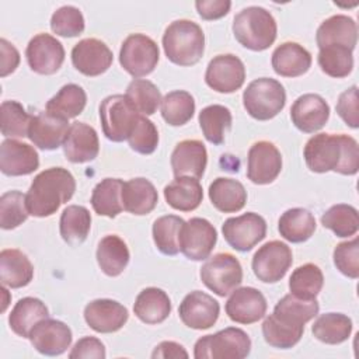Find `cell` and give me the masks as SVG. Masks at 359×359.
I'll return each instance as SVG.
<instances>
[{"label":"cell","instance_id":"4","mask_svg":"<svg viewBox=\"0 0 359 359\" xmlns=\"http://www.w3.org/2000/svg\"><path fill=\"white\" fill-rule=\"evenodd\" d=\"M163 48L167 59L178 66L196 65L205 50L202 28L189 20L172 21L163 34Z\"/></svg>","mask_w":359,"mask_h":359},{"label":"cell","instance_id":"28","mask_svg":"<svg viewBox=\"0 0 359 359\" xmlns=\"http://www.w3.org/2000/svg\"><path fill=\"white\" fill-rule=\"evenodd\" d=\"M273 72L282 77H299L311 66L310 52L296 42H283L272 53Z\"/></svg>","mask_w":359,"mask_h":359},{"label":"cell","instance_id":"29","mask_svg":"<svg viewBox=\"0 0 359 359\" xmlns=\"http://www.w3.org/2000/svg\"><path fill=\"white\" fill-rule=\"evenodd\" d=\"M121 198L123 210L136 216L150 213L156 208L158 201L154 185L149 180L142 177L132 178L123 182Z\"/></svg>","mask_w":359,"mask_h":359},{"label":"cell","instance_id":"45","mask_svg":"<svg viewBox=\"0 0 359 359\" xmlns=\"http://www.w3.org/2000/svg\"><path fill=\"white\" fill-rule=\"evenodd\" d=\"M125 97L140 115H153L163 100L157 86L144 79L132 80L126 88Z\"/></svg>","mask_w":359,"mask_h":359},{"label":"cell","instance_id":"52","mask_svg":"<svg viewBox=\"0 0 359 359\" xmlns=\"http://www.w3.org/2000/svg\"><path fill=\"white\" fill-rule=\"evenodd\" d=\"M334 264L337 269L351 278L356 279L359 276V240L358 237L351 241L339 243L334 250Z\"/></svg>","mask_w":359,"mask_h":359},{"label":"cell","instance_id":"2","mask_svg":"<svg viewBox=\"0 0 359 359\" xmlns=\"http://www.w3.org/2000/svg\"><path fill=\"white\" fill-rule=\"evenodd\" d=\"M304 161L313 172L335 171L342 175H355L359 170V146L348 135L318 133L304 146Z\"/></svg>","mask_w":359,"mask_h":359},{"label":"cell","instance_id":"26","mask_svg":"<svg viewBox=\"0 0 359 359\" xmlns=\"http://www.w3.org/2000/svg\"><path fill=\"white\" fill-rule=\"evenodd\" d=\"M67 130V119L50 115L45 111L32 116L28 129V139L42 150H56L63 144Z\"/></svg>","mask_w":359,"mask_h":359},{"label":"cell","instance_id":"42","mask_svg":"<svg viewBox=\"0 0 359 359\" xmlns=\"http://www.w3.org/2000/svg\"><path fill=\"white\" fill-rule=\"evenodd\" d=\"M184 219L175 215H165L153 223V240L160 252L164 255H175L180 252V234Z\"/></svg>","mask_w":359,"mask_h":359},{"label":"cell","instance_id":"13","mask_svg":"<svg viewBox=\"0 0 359 359\" xmlns=\"http://www.w3.org/2000/svg\"><path fill=\"white\" fill-rule=\"evenodd\" d=\"M217 241V231L203 217H192L182 224L180 234V251L192 261L206 259Z\"/></svg>","mask_w":359,"mask_h":359},{"label":"cell","instance_id":"53","mask_svg":"<svg viewBox=\"0 0 359 359\" xmlns=\"http://www.w3.org/2000/svg\"><path fill=\"white\" fill-rule=\"evenodd\" d=\"M337 114L339 118L352 129L359 128V112H358V87L352 86L341 93L337 102Z\"/></svg>","mask_w":359,"mask_h":359},{"label":"cell","instance_id":"3","mask_svg":"<svg viewBox=\"0 0 359 359\" xmlns=\"http://www.w3.org/2000/svg\"><path fill=\"white\" fill-rule=\"evenodd\" d=\"M76 181L72 172L63 167H50L41 171L32 181L25 205L31 216L48 217L56 213L60 205L72 199Z\"/></svg>","mask_w":359,"mask_h":359},{"label":"cell","instance_id":"43","mask_svg":"<svg viewBox=\"0 0 359 359\" xmlns=\"http://www.w3.org/2000/svg\"><path fill=\"white\" fill-rule=\"evenodd\" d=\"M324 285V275L314 264H304L297 266L289 279L290 293L299 299L313 300L321 292Z\"/></svg>","mask_w":359,"mask_h":359},{"label":"cell","instance_id":"27","mask_svg":"<svg viewBox=\"0 0 359 359\" xmlns=\"http://www.w3.org/2000/svg\"><path fill=\"white\" fill-rule=\"evenodd\" d=\"M358 41V27L353 18L345 14H337L325 21L317 28L316 42L318 49L328 45H342L355 49Z\"/></svg>","mask_w":359,"mask_h":359},{"label":"cell","instance_id":"44","mask_svg":"<svg viewBox=\"0 0 359 359\" xmlns=\"http://www.w3.org/2000/svg\"><path fill=\"white\" fill-rule=\"evenodd\" d=\"M195 112L194 97L184 90L167 93L161 100V116L171 126H182Z\"/></svg>","mask_w":359,"mask_h":359},{"label":"cell","instance_id":"18","mask_svg":"<svg viewBox=\"0 0 359 359\" xmlns=\"http://www.w3.org/2000/svg\"><path fill=\"white\" fill-rule=\"evenodd\" d=\"M32 346L42 355L56 356L70 348L73 335L69 325L55 318H43L29 332Z\"/></svg>","mask_w":359,"mask_h":359},{"label":"cell","instance_id":"33","mask_svg":"<svg viewBox=\"0 0 359 359\" xmlns=\"http://www.w3.org/2000/svg\"><path fill=\"white\" fill-rule=\"evenodd\" d=\"M164 198L172 209L191 212L195 210L203 199L202 185L198 178L175 177V180L164 188Z\"/></svg>","mask_w":359,"mask_h":359},{"label":"cell","instance_id":"31","mask_svg":"<svg viewBox=\"0 0 359 359\" xmlns=\"http://www.w3.org/2000/svg\"><path fill=\"white\" fill-rule=\"evenodd\" d=\"M133 311L144 324H160L171 313V300L163 289L146 287L137 294Z\"/></svg>","mask_w":359,"mask_h":359},{"label":"cell","instance_id":"32","mask_svg":"<svg viewBox=\"0 0 359 359\" xmlns=\"http://www.w3.org/2000/svg\"><path fill=\"white\" fill-rule=\"evenodd\" d=\"M209 199L217 210L234 213L245 206L247 191L240 181L219 177L209 185Z\"/></svg>","mask_w":359,"mask_h":359},{"label":"cell","instance_id":"34","mask_svg":"<svg viewBox=\"0 0 359 359\" xmlns=\"http://www.w3.org/2000/svg\"><path fill=\"white\" fill-rule=\"evenodd\" d=\"M97 262L101 271L108 276H118L129 264V248L126 243L116 234H108L98 243Z\"/></svg>","mask_w":359,"mask_h":359},{"label":"cell","instance_id":"51","mask_svg":"<svg viewBox=\"0 0 359 359\" xmlns=\"http://www.w3.org/2000/svg\"><path fill=\"white\" fill-rule=\"evenodd\" d=\"M86 28L81 11L74 6H63L50 17V29L60 36L72 38L80 35Z\"/></svg>","mask_w":359,"mask_h":359},{"label":"cell","instance_id":"56","mask_svg":"<svg viewBox=\"0 0 359 359\" xmlns=\"http://www.w3.org/2000/svg\"><path fill=\"white\" fill-rule=\"evenodd\" d=\"M0 52H1V65H0V76L6 77L11 74L20 65V53L17 48L10 43L7 39H0Z\"/></svg>","mask_w":359,"mask_h":359},{"label":"cell","instance_id":"41","mask_svg":"<svg viewBox=\"0 0 359 359\" xmlns=\"http://www.w3.org/2000/svg\"><path fill=\"white\" fill-rule=\"evenodd\" d=\"M199 126L205 139L219 146L224 142L227 130L231 128V112L227 107L220 104H213L205 107L199 112Z\"/></svg>","mask_w":359,"mask_h":359},{"label":"cell","instance_id":"6","mask_svg":"<svg viewBox=\"0 0 359 359\" xmlns=\"http://www.w3.org/2000/svg\"><path fill=\"white\" fill-rule=\"evenodd\" d=\"M286 104L283 86L271 77H261L251 81L243 93V105L250 116L257 121L275 118Z\"/></svg>","mask_w":359,"mask_h":359},{"label":"cell","instance_id":"10","mask_svg":"<svg viewBox=\"0 0 359 359\" xmlns=\"http://www.w3.org/2000/svg\"><path fill=\"white\" fill-rule=\"evenodd\" d=\"M160 57L157 43L144 34L129 35L121 46L119 63L132 77L139 79L150 74Z\"/></svg>","mask_w":359,"mask_h":359},{"label":"cell","instance_id":"17","mask_svg":"<svg viewBox=\"0 0 359 359\" xmlns=\"http://www.w3.org/2000/svg\"><path fill=\"white\" fill-rule=\"evenodd\" d=\"M114 60L112 50L97 38L79 41L72 49V63L84 76L95 77L105 73Z\"/></svg>","mask_w":359,"mask_h":359},{"label":"cell","instance_id":"12","mask_svg":"<svg viewBox=\"0 0 359 359\" xmlns=\"http://www.w3.org/2000/svg\"><path fill=\"white\" fill-rule=\"evenodd\" d=\"M222 233L231 248L247 252L264 240L266 222L258 213L247 212L241 216L229 217L222 226Z\"/></svg>","mask_w":359,"mask_h":359},{"label":"cell","instance_id":"36","mask_svg":"<svg viewBox=\"0 0 359 359\" xmlns=\"http://www.w3.org/2000/svg\"><path fill=\"white\" fill-rule=\"evenodd\" d=\"M316 219L303 208H292L282 213L278 222L280 236L290 243L307 241L316 231Z\"/></svg>","mask_w":359,"mask_h":359},{"label":"cell","instance_id":"50","mask_svg":"<svg viewBox=\"0 0 359 359\" xmlns=\"http://www.w3.org/2000/svg\"><path fill=\"white\" fill-rule=\"evenodd\" d=\"M128 143L136 153L151 154L158 146V132L156 125L144 115H139L130 130Z\"/></svg>","mask_w":359,"mask_h":359},{"label":"cell","instance_id":"49","mask_svg":"<svg viewBox=\"0 0 359 359\" xmlns=\"http://www.w3.org/2000/svg\"><path fill=\"white\" fill-rule=\"evenodd\" d=\"M25 195L20 191L4 192L0 198V226L3 230H13L28 217Z\"/></svg>","mask_w":359,"mask_h":359},{"label":"cell","instance_id":"54","mask_svg":"<svg viewBox=\"0 0 359 359\" xmlns=\"http://www.w3.org/2000/svg\"><path fill=\"white\" fill-rule=\"evenodd\" d=\"M105 356H107L105 346L95 337H83L74 344V346L69 353L70 359H81V358L104 359Z\"/></svg>","mask_w":359,"mask_h":359},{"label":"cell","instance_id":"30","mask_svg":"<svg viewBox=\"0 0 359 359\" xmlns=\"http://www.w3.org/2000/svg\"><path fill=\"white\" fill-rule=\"evenodd\" d=\"M34 278V266L28 257L15 248L0 252V280L3 286L18 289L27 286Z\"/></svg>","mask_w":359,"mask_h":359},{"label":"cell","instance_id":"14","mask_svg":"<svg viewBox=\"0 0 359 359\" xmlns=\"http://www.w3.org/2000/svg\"><path fill=\"white\" fill-rule=\"evenodd\" d=\"M25 56L32 72L49 76L62 67L65 62V48L55 36L41 32L28 42Z\"/></svg>","mask_w":359,"mask_h":359},{"label":"cell","instance_id":"5","mask_svg":"<svg viewBox=\"0 0 359 359\" xmlns=\"http://www.w3.org/2000/svg\"><path fill=\"white\" fill-rule=\"evenodd\" d=\"M234 38L244 48L255 52L268 49L276 39V21L264 7L243 8L233 20Z\"/></svg>","mask_w":359,"mask_h":359},{"label":"cell","instance_id":"48","mask_svg":"<svg viewBox=\"0 0 359 359\" xmlns=\"http://www.w3.org/2000/svg\"><path fill=\"white\" fill-rule=\"evenodd\" d=\"M32 116L18 101H3L0 107L1 133L6 137H28Z\"/></svg>","mask_w":359,"mask_h":359},{"label":"cell","instance_id":"23","mask_svg":"<svg viewBox=\"0 0 359 359\" xmlns=\"http://www.w3.org/2000/svg\"><path fill=\"white\" fill-rule=\"evenodd\" d=\"M63 153L70 163L93 161L100 151L95 129L84 122H73L63 140Z\"/></svg>","mask_w":359,"mask_h":359},{"label":"cell","instance_id":"35","mask_svg":"<svg viewBox=\"0 0 359 359\" xmlns=\"http://www.w3.org/2000/svg\"><path fill=\"white\" fill-rule=\"evenodd\" d=\"M49 317L48 307L36 297H22L13 307L8 316V324L14 334L28 338L36 323Z\"/></svg>","mask_w":359,"mask_h":359},{"label":"cell","instance_id":"57","mask_svg":"<svg viewBox=\"0 0 359 359\" xmlns=\"http://www.w3.org/2000/svg\"><path fill=\"white\" fill-rule=\"evenodd\" d=\"M151 358L153 359H157V358H161V359L188 358V352L185 351V348L182 345H180L174 341H163L154 348Z\"/></svg>","mask_w":359,"mask_h":359},{"label":"cell","instance_id":"11","mask_svg":"<svg viewBox=\"0 0 359 359\" xmlns=\"http://www.w3.org/2000/svg\"><path fill=\"white\" fill-rule=\"evenodd\" d=\"M293 262L292 250L287 244L272 240L265 243L252 257V272L264 283H276L287 272Z\"/></svg>","mask_w":359,"mask_h":359},{"label":"cell","instance_id":"39","mask_svg":"<svg viewBox=\"0 0 359 359\" xmlns=\"http://www.w3.org/2000/svg\"><path fill=\"white\" fill-rule=\"evenodd\" d=\"M122 187L123 181L119 178H104L93 189L91 206L100 216L115 217L122 210Z\"/></svg>","mask_w":359,"mask_h":359},{"label":"cell","instance_id":"9","mask_svg":"<svg viewBox=\"0 0 359 359\" xmlns=\"http://www.w3.org/2000/svg\"><path fill=\"white\" fill-rule=\"evenodd\" d=\"M139 115L123 94L109 95L100 105L102 132L108 140L116 143L128 140Z\"/></svg>","mask_w":359,"mask_h":359},{"label":"cell","instance_id":"55","mask_svg":"<svg viewBox=\"0 0 359 359\" xmlns=\"http://www.w3.org/2000/svg\"><path fill=\"white\" fill-rule=\"evenodd\" d=\"M198 14L206 20H217L224 17L231 7V1L229 0H199L195 3Z\"/></svg>","mask_w":359,"mask_h":359},{"label":"cell","instance_id":"22","mask_svg":"<svg viewBox=\"0 0 359 359\" xmlns=\"http://www.w3.org/2000/svg\"><path fill=\"white\" fill-rule=\"evenodd\" d=\"M290 118L299 130L314 133L327 123L330 118V105L318 94H303L293 102Z\"/></svg>","mask_w":359,"mask_h":359},{"label":"cell","instance_id":"16","mask_svg":"<svg viewBox=\"0 0 359 359\" xmlns=\"http://www.w3.org/2000/svg\"><path fill=\"white\" fill-rule=\"evenodd\" d=\"M247 161V177L257 185L273 182L282 170L280 151L266 140H259L250 147Z\"/></svg>","mask_w":359,"mask_h":359},{"label":"cell","instance_id":"46","mask_svg":"<svg viewBox=\"0 0 359 359\" xmlns=\"http://www.w3.org/2000/svg\"><path fill=\"white\" fill-rule=\"evenodd\" d=\"M317 62L327 76L335 79L346 77L353 69L352 50L342 45H328L320 48Z\"/></svg>","mask_w":359,"mask_h":359},{"label":"cell","instance_id":"21","mask_svg":"<svg viewBox=\"0 0 359 359\" xmlns=\"http://www.w3.org/2000/svg\"><path fill=\"white\" fill-rule=\"evenodd\" d=\"M128 318V309L112 299H95L84 307V320L95 332H116L126 324Z\"/></svg>","mask_w":359,"mask_h":359},{"label":"cell","instance_id":"47","mask_svg":"<svg viewBox=\"0 0 359 359\" xmlns=\"http://www.w3.org/2000/svg\"><path fill=\"white\" fill-rule=\"evenodd\" d=\"M321 224L334 231L337 237L355 236L359 229L358 210L351 205L337 203L321 216Z\"/></svg>","mask_w":359,"mask_h":359},{"label":"cell","instance_id":"25","mask_svg":"<svg viewBox=\"0 0 359 359\" xmlns=\"http://www.w3.org/2000/svg\"><path fill=\"white\" fill-rule=\"evenodd\" d=\"M170 163L175 177H192L199 180L208 164L206 147L196 139L182 140L174 147Z\"/></svg>","mask_w":359,"mask_h":359},{"label":"cell","instance_id":"37","mask_svg":"<svg viewBox=\"0 0 359 359\" xmlns=\"http://www.w3.org/2000/svg\"><path fill=\"white\" fill-rule=\"evenodd\" d=\"M87 104V94L79 84L69 83L63 86L45 105L50 115L70 119L80 115Z\"/></svg>","mask_w":359,"mask_h":359},{"label":"cell","instance_id":"38","mask_svg":"<svg viewBox=\"0 0 359 359\" xmlns=\"http://www.w3.org/2000/svg\"><path fill=\"white\" fill-rule=\"evenodd\" d=\"M91 229V215L87 208L80 205H69L63 209L59 220V231L62 238L76 247L88 236Z\"/></svg>","mask_w":359,"mask_h":359},{"label":"cell","instance_id":"20","mask_svg":"<svg viewBox=\"0 0 359 359\" xmlns=\"http://www.w3.org/2000/svg\"><path fill=\"white\" fill-rule=\"evenodd\" d=\"M266 299L255 287L234 289L226 302L224 310L229 318L238 324H252L259 321L266 313Z\"/></svg>","mask_w":359,"mask_h":359},{"label":"cell","instance_id":"40","mask_svg":"<svg viewBox=\"0 0 359 359\" xmlns=\"http://www.w3.org/2000/svg\"><path fill=\"white\" fill-rule=\"evenodd\" d=\"M311 332L324 344L338 345L351 337L352 320L342 313H325L317 317Z\"/></svg>","mask_w":359,"mask_h":359},{"label":"cell","instance_id":"1","mask_svg":"<svg viewBox=\"0 0 359 359\" xmlns=\"http://www.w3.org/2000/svg\"><path fill=\"white\" fill-rule=\"evenodd\" d=\"M318 310L316 299L304 300L292 293L283 296L276 303L273 313L262 323L265 342L278 349L293 348L302 339L304 324L314 318Z\"/></svg>","mask_w":359,"mask_h":359},{"label":"cell","instance_id":"15","mask_svg":"<svg viewBox=\"0 0 359 359\" xmlns=\"http://www.w3.org/2000/svg\"><path fill=\"white\" fill-rule=\"evenodd\" d=\"M245 80V67L240 57L231 53L215 56L205 72L206 84L223 94H230L243 87Z\"/></svg>","mask_w":359,"mask_h":359},{"label":"cell","instance_id":"8","mask_svg":"<svg viewBox=\"0 0 359 359\" xmlns=\"http://www.w3.org/2000/svg\"><path fill=\"white\" fill-rule=\"evenodd\" d=\"M199 275L201 280L209 290L224 297L241 283L243 268L234 255L229 252H219L202 265Z\"/></svg>","mask_w":359,"mask_h":359},{"label":"cell","instance_id":"24","mask_svg":"<svg viewBox=\"0 0 359 359\" xmlns=\"http://www.w3.org/2000/svg\"><path fill=\"white\" fill-rule=\"evenodd\" d=\"M38 167L39 156L31 144L15 139L3 140L0 146V170L4 175H28Z\"/></svg>","mask_w":359,"mask_h":359},{"label":"cell","instance_id":"19","mask_svg":"<svg viewBox=\"0 0 359 359\" xmlns=\"http://www.w3.org/2000/svg\"><path fill=\"white\" fill-rule=\"evenodd\" d=\"M219 313V303L212 296L201 290L188 293L178 307L181 321L192 330L210 328L217 321Z\"/></svg>","mask_w":359,"mask_h":359},{"label":"cell","instance_id":"7","mask_svg":"<svg viewBox=\"0 0 359 359\" xmlns=\"http://www.w3.org/2000/svg\"><path fill=\"white\" fill-rule=\"evenodd\" d=\"M251 339L245 331L227 327L216 334L201 337L194 346L196 359H243L250 355Z\"/></svg>","mask_w":359,"mask_h":359}]
</instances>
